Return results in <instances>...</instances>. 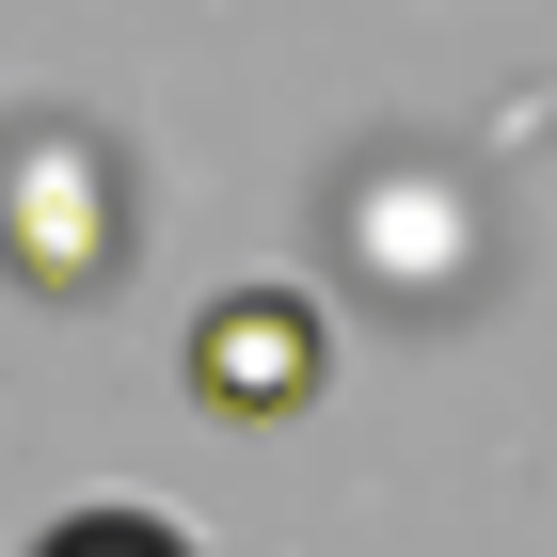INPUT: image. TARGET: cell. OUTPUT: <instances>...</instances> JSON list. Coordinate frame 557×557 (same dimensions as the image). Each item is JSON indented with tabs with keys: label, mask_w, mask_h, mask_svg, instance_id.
Instances as JSON below:
<instances>
[{
	"label": "cell",
	"mask_w": 557,
	"mask_h": 557,
	"mask_svg": "<svg viewBox=\"0 0 557 557\" xmlns=\"http://www.w3.org/2000/svg\"><path fill=\"white\" fill-rule=\"evenodd\" d=\"M144 256V175L96 112H16L0 128V271L33 302H112V271Z\"/></svg>",
	"instance_id": "6da1fadb"
},
{
	"label": "cell",
	"mask_w": 557,
	"mask_h": 557,
	"mask_svg": "<svg viewBox=\"0 0 557 557\" xmlns=\"http://www.w3.org/2000/svg\"><path fill=\"white\" fill-rule=\"evenodd\" d=\"M319 383H335V302H319V287L256 271V287L191 302V398H208L223 430H287V414H319Z\"/></svg>",
	"instance_id": "7a4b0ae2"
}]
</instances>
